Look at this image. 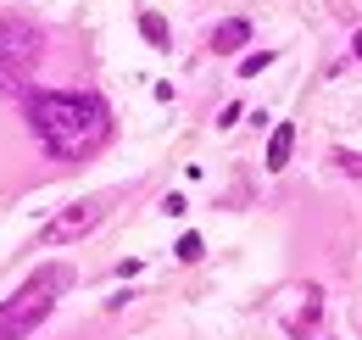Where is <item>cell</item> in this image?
Segmentation results:
<instances>
[{"mask_svg": "<svg viewBox=\"0 0 362 340\" xmlns=\"http://www.w3.org/2000/svg\"><path fill=\"white\" fill-rule=\"evenodd\" d=\"M23 118H28V134L40 140L50 162H90L95 151L112 145V106L90 95V89H28L23 95Z\"/></svg>", "mask_w": 362, "mask_h": 340, "instance_id": "cell-1", "label": "cell"}, {"mask_svg": "<svg viewBox=\"0 0 362 340\" xmlns=\"http://www.w3.org/2000/svg\"><path fill=\"white\" fill-rule=\"evenodd\" d=\"M67 290H73V268L67 262H40L11 296L0 301V340H28L56 312V301Z\"/></svg>", "mask_w": 362, "mask_h": 340, "instance_id": "cell-2", "label": "cell"}, {"mask_svg": "<svg viewBox=\"0 0 362 340\" xmlns=\"http://www.w3.org/2000/svg\"><path fill=\"white\" fill-rule=\"evenodd\" d=\"M40 56H45V28L23 11H0V101H23L28 79L40 73Z\"/></svg>", "mask_w": 362, "mask_h": 340, "instance_id": "cell-3", "label": "cell"}, {"mask_svg": "<svg viewBox=\"0 0 362 340\" xmlns=\"http://www.w3.org/2000/svg\"><path fill=\"white\" fill-rule=\"evenodd\" d=\"M106 212H112V196H84V201L62 207V212L40 229V246H73V240H84Z\"/></svg>", "mask_w": 362, "mask_h": 340, "instance_id": "cell-4", "label": "cell"}, {"mask_svg": "<svg viewBox=\"0 0 362 340\" xmlns=\"http://www.w3.org/2000/svg\"><path fill=\"white\" fill-rule=\"evenodd\" d=\"M251 34H257V28H251V17H223V23H218V28H212V56H234V50H245V45H251Z\"/></svg>", "mask_w": 362, "mask_h": 340, "instance_id": "cell-5", "label": "cell"}, {"mask_svg": "<svg viewBox=\"0 0 362 340\" xmlns=\"http://www.w3.org/2000/svg\"><path fill=\"white\" fill-rule=\"evenodd\" d=\"M317 318H323V290H317V285H307V290H301V312L290 318V335H296V340H307Z\"/></svg>", "mask_w": 362, "mask_h": 340, "instance_id": "cell-6", "label": "cell"}, {"mask_svg": "<svg viewBox=\"0 0 362 340\" xmlns=\"http://www.w3.org/2000/svg\"><path fill=\"white\" fill-rule=\"evenodd\" d=\"M290 151H296V123H279L268 134V168L284 173V168H290Z\"/></svg>", "mask_w": 362, "mask_h": 340, "instance_id": "cell-7", "label": "cell"}, {"mask_svg": "<svg viewBox=\"0 0 362 340\" xmlns=\"http://www.w3.org/2000/svg\"><path fill=\"white\" fill-rule=\"evenodd\" d=\"M139 34H145V45H156V50H168V45H173L168 23H162L156 11H139Z\"/></svg>", "mask_w": 362, "mask_h": 340, "instance_id": "cell-8", "label": "cell"}, {"mask_svg": "<svg viewBox=\"0 0 362 340\" xmlns=\"http://www.w3.org/2000/svg\"><path fill=\"white\" fill-rule=\"evenodd\" d=\"M273 62H279L273 50H251V56L240 62V79H257V73H262V67H273Z\"/></svg>", "mask_w": 362, "mask_h": 340, "instance_id": "cell-9", "label": "cell"}, {"mask_svg": "<svg viewBox=\"0 0 362 340\" xmlns=\"http://www.w3.org/2000/svg\"><path fill=\"white\" fill-rule=\"evenodd\" d=\"M329 162H334L340 173H351V178H362V151H334Z\"/></svg>", "mask_w": 362, "mask_h": 340, "instance_id": "cell-10", "label": "cell"}, {"mask_svg": "<svg viewBox=\"0 0 362 340\" xmlns=\"http://www.w3.org/2000/svg\"><path fill=\"white\" fill-rule=\"evenodd\" d=\"M201 251H206V246H201V234H184L173 256H179V262H201Z\"/></svg>", "mask_w": 362, "mask_h": 340, "instance_id": "cell-11", "label": "cell"}, {"mask_svg": "<svg viewBox=\"0 0 362 340\" xmlns=\"http://www.w3.org/2000/svg\"><path fill=\"white\" fill-rule=\"evenodd\" d=\"M162 212H168V217H184V212H189V201H184V196H168V201H162Z\"/></svg>", "mask_w": 362, "mask_h": 340, "instance_id": "cell-12", "label": "cell"}, {"mask_svg": "<svg viewBox=\"0 0 362 340\" xmlns=\"http://www.w3.org/2000/svg\"><path fill=\"white\" fill-rule=\"evenodd\" d=\"M351 56H357V62H362V28H357V34H351Z\"/></svg>", "mask_w": 362, "mask_h": 340, "instance_id": "cell-13", "label": "cell"}]
</instances>
